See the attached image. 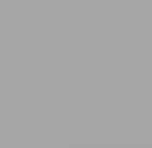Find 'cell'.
I'll list each match as a JSON object with an SVG mask.
<instances>
[]
</instances>
